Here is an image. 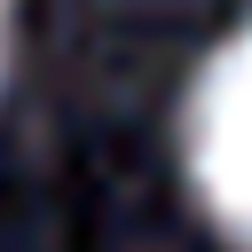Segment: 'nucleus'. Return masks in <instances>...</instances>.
<instances>
[{
	"mask_svg": "<svg viewBox=\"0 0 252 252\" xmlns=\"http://www.w3.org/2000/svg\"><path fill=\"white\" fill-rule=\"evenodd\" d=\"M0 71H8V0H0Z\"/></svg>",
	"mask_w": 252,
	"mask_h": 252,
	"instance_id": "obj_2",
	"label": "nucleus"
},
{
	"mask_svg": "<svg viewBox=\"0 0 252 252\" xmlns=\"http://www.w3.org/2000/svg\"><path fill=\"white\" fill-rule=\"evenodd\" d=\"M189 173L205 213L252 252V24H236L189 94Z\"/></svg>",
	"mask_w": 252,
	"mask_h": 252,
	"instance_id": "obj_1",
	"label": "nucleus"
}]
</instances>
